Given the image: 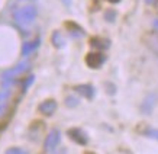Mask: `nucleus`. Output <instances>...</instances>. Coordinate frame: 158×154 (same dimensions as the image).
Instances as JSON below:
<instances>
[{"mask_svg":"<svg viewBox=\"0 0 158 154\" xmlns=\"http://www.w3.org/2000/svg\"><path fill=\"white\" fill-rule=\"evenodd\" d=\"M36 18V7L35 6H23L15 12L13 19L15 22L20 26H28L35 20Z\"/></svg>","mask_w":158,"mask_h":154,"instance_id":"f257e3e1","label":"nucleus"},{"mask_svg":"<svg viewBox=\"0 0 158 154\" xmlns=\"http://www.w3.org/2000/svg\"><path fill=\"white\" fill-rule=\"evenodd\" d=\"M28 68H29L28 61H22V63H19L18 66H15L13 68L6 70V71L2 74V82H3V84H12V82H13L15 79L18 76H20L22 73H25Z\"/></svg>","mask_w":158,"mask_h":154,"instance_id":"f03ea898","label":"nucleus"},{"mask_svg":"<svg viewBox=\"0 0 158 154\" xmlns=\"http://www.w3.org/2000/svg\"><path fill=\"white\" fill-rule=\"evenodd\" d=\"M60 140H61V134H60V131L58 130H52L49 131V134L47 135V138H45V143H44V148L45 151H54V150L57 148V145L60 144Z\"/></svg>","mask_w":158,"mask_h":154,"instance_id":"7ed1b4c3","label":"nucleus"},{"mask_svg":"<svg viewBox=\"0 0 158 154\" xmlns=\"http://www.w3.org/2000/svg\"><path fill=\"white\" fill-rule=\"evenodd\" d=\"M106 61V55L103 53H90V54H87V57H86V63L89 67L91 68H97V67H100L102 64Z\"/></svg>","mask_w":158,"mask_h":154,"instance_id":"20e7f679","label":"nucleus"},{"mask_svg":"<svg viewBox=\"0 0 158 154\" xmlns=\"http://www.w3.org/2000/svg\"><path fill=\"white\" fill-rule=\"evenodd\" d=\"M38 111L44 115H52L54 112L57 111V102L54 101V99H47V101H44L41 105L38 106Z\"/></svg>","mask_w":158,"mask_h":154,"instance_id":"39448f33","label":"nucleus"},{"mask_svg":"<svg viewBox=\"0 0 158 154\" xmlns=\"http://www.w3.org/2000/svg\"><path fill=\"white\" fill-rule=\"evenodd\" d=\"M68 137H70L74 143H77V144H80V145H86L87 144L86 134H84L81 130H78V128H71V130L68 131Z\"/></svg>","mask_w":158,"mask_h":154,"instance_id":"423d86ee","label":"nucleus"},{"mask_svg":"<svg viewBox=\"0 0 158 154\" xmlns=\"http://www.w3.org/2000/svg\"><path fill=\"white\" fill-rule=\"evenodd\" d=\"M76 92L87 99H91L94 96V87L91 84H78V86H76Z\"/></svg>","mask_w":158,"mask_h":154,"instance_id":"0eeeda50","label":"nucleus"},{"mask_svg":"<svg viewBox=\"0 0 158 154\" xmlns=\"http://www.w3.org/2000/svg\"><path fill=\"white\" fill-rule=\"evenodd\" d=\"M38 47H39V39H34V41L25 42L23 47H22V54H23V55H29V54L34 53Z\"/></svg>","mask_w":158,"mask_h":154,"instance_id":"6e6552de","label":"nucleus"},{"mask_svg":"<svg viewBox=\"0 0 158 154\" xmlns=\"http://www.w3.org/2000/svg\"><path fill=\"white\" fill-rule=\"evenodd\" d=\"M90 45L93 47V48H99V49H106L109 48V41L107 39H102V38H93L91 39Z\"/></svg>","mask_w":158,"mask_h":154,"instance_id":"1a4fd4ad","label":"nucleus"},{"mask_svg":"<svg viewBox=\"0 0 158 154\" xmlns=\"http://www.w3.org/2000/svg\"><path fill=\"white\" fill-rule=\"evenodd\" d=\"M10 86L12 84H3V87H2V90H0V105L7 103V99H9L10 92H12Z\"/></svg>","mask_w":158,"mask_h":154,"instance_id":"9d476101","label":"nucleus"},{"mask_svg":"<svg viewBox=\"0 0 158 154\" xmlns=\"http://www.w3.org/2000/svg\"><path fill=\"white\" fill-rule=\"evenodd\" d=\"M52 44L57 47V48H61V47H64V39H62L61 34L60 32H54L52 34Z\"/></svg>","mask_w":158,"mask_h":154,"instance_id":"9b49d317","label":"nucleus"},{"mask_svg":"<svg viewBox=\"0 0 158 154\" xmlns=\"http://www.w3.org/2000/svg\"><path fill=\"white\" fill-rule=\"evenodd\" d=\"M144 135L148 137V138H154V140L158 141V130H155V128H147L144 131Z\"/></svg>","mask_w":158,"mask_h":154,"instance_id":"f8f14e48","label":"nucleus"},{"mask_svg":"<svg viewBox=\"0 0 158 154\" xmlns=\"http://www.w3.org/2000/svg\"><path fill=\"white\" fill-rule=\"evenodd\" d=\"M6 154H26L25 151H22L20 148H10L6 151Z\"/></svg>","mask_w":158,"mask_h":154,"instance_id":"ddd939ff","label":"nucleus"},{"mask_svg":"<svg viewBox=\"0 0 158 154\" xmlns=\"http://www.w3.org/2000/svg\"><path fill=\"white\" fill-rule=\"evenodd\" d=\"M32 82H34V76H29V77H28V80H26V82L23 83V90H26V89L29 87V84H31Z\"/></svg>","mask_w":158,"mask_h":154,"instance_id":"4468645a","label":"nucleus"},{"mask_svg":"<svg viewBox=\"0 0 158 154\" xmlns=\"http://www.w3.org/2000/svg\"><path fill=\"white\" fill-rule=\"evenodd\" d=\"M6 108H7V103H5V105H0V116H3V115H5Z\"/></svg>","mask_w":158,"mask_h":154,"instance_id":"2eb2a0df","label":"nucleus"},{"mask_svg":"<svg viewBox=\"0 0 158 154\" xmlns=\"http://www.w3.org/2000/svg\"><path fill=\"white\" fill-rule=\"evenodd\" d=\"M107 2H109V3H119L120 0H107Z\"/></svg>","mask_w":158,"mask_h":154,"instance_id":"dca6fc26","label":"nucleus"}]
</instances>
